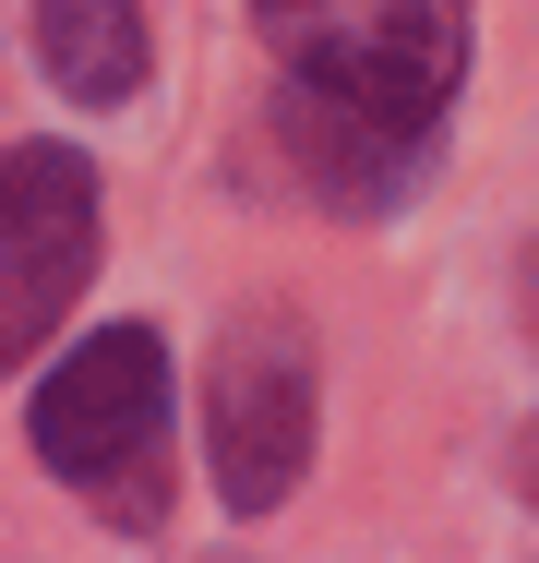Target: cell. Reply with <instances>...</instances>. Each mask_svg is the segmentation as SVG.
I'll return each mask as SVG.
<instances>
[{
    "mask_svg": "<svg viewBox=\"0 0 539 563\" xmlns=\"http://www.w3.org/2000/svg\"><path fill=\"white\" fill-rule=\"evenodd\" d=\"M528 492H539V444H528Z\"/></svg>",
    "mask_w": 539,
    "mask_h": 563,
    "instance_id": "6",
    "label": "cell"
},
{
    "mask_svg": "<svg viewBox=\"0 0 539 563\" xmlns=\"http://www.w3.org/2000/svg\"><path fill=\"white\" fill-rule=\"evenodd\" d=\"M36 73L73 109H120L144 85V12L132 0H36Z\"/></svg>",
    "mask_w": 539,
    "mask_h": 563,
    "instance_id": "5",
    "label": "cell"
},
{
    "mask_svg": "<svg viewBox=\"0 0 539 563\" xmlns=\"http://www.w3.org/2000/svg\"><path fill=\"white\" fill-rule=\"evenodd\" d=\"M36 455L97 504L120 540H144L168 516V347L144 324L85 336L36 384Z\"/></svg>",
    "mask_w": 539,
    "mask_h": 563,
    "instance_id": "2",
    "label": "cell"
},
{
    "mask_svg": "<svg viewBox=\"0 0 539 563\" xmlns=\"http://www.w3.org/2000/svg\"><path fill=\"white\" fill-rule=\"evenodd\" d=\"M97 276V168L73 144H0V372H24Z\"/></svg>",
    "mask_w": 539,
    "mask_h": 563,
    "instance_id": "3",
    "label": "cell"
},
{
    "mask_svg": "<svg viewBox=\"0 0 539 563\" xmlns=\"http://www.w3.org/2000/svg\"><path fill=\"white\" fill-rule=\"evenodd\" d=\"M300 467H312V336L264 312L216 347V492L240 516H276Z\"/></svg>",
    "mask_w": 539,
    "mask_h": 563,
    "instance_id": "4",
    "label": "cell"
},
{
    "mask_svg": "<svg viewBox=\"0 0 539 563\" xmlns=\"http://www.w3.org/2000/svg\"><path fill=\"white\" fill-rule=\"evenodd\" d=\"M276 48V132L323 205H408L468 73V0H252Z\"/></svg>",
    "mask_w": 539,
    "mask_h": 563,
    "instance_id": "1",
    "label": "cell"
}]
</instances>
